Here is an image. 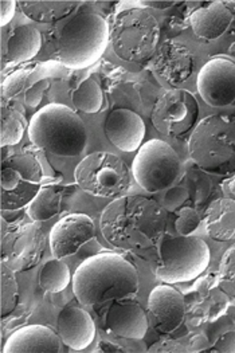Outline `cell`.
<instances>
[{
	"instance_id": "obj_38",
	"label": "cell",
	"mask_w": 235,
	"mask_h": 353,
	"mask_svg": "<svg viewBox=\"0 0 235 353\" xmlns=\"http://www.w3.org/2000/svg\"><path fill=\"white\" fill-rule=\"evenodd\" d=\"M222 187H223V191H226L227 198H232V199H234L235 201V175L229 177V179H226V180L223 181Z\"/></svg>"
},
{
	"instance_id": "obj_35",
	"label": "cell",
	"mask_w": 235,
	"mask_h": 353,
	"mask_svg": "<svg viewBox=\"0 0 235 353\" xmlns=\"http://www.w3.org/2000/svg\"><path fill=\"white\" fill-rule=\"evenodd\" d=\"M214 351L222 353H235V330L222 334L214 344Z\"/></svg>"
},
{
	"instance_id": "obj_26",
	"label": "cell",
	"mask_w": 235,
	"mask_h": 353,
	"mask_svg": "<svg viewBox=\"0 0 235 353\" xmlns=\"http://www.w3.org/2000/svg\"><path fill=\"white\" fill-rule=\"evenodd\" d=\"M62 190L57 185H45L27 205V214L34 222H46L61 212Z\"/></svg>"
},
{
	"instance_id": "obj_27",
	"label": "cell",
	"mask_w": 235,
	"mask_h": 353,
	"mask_svg": "<svg viewBox=\"0 0 235 353\" xmlns=\"http://www.w3.org/2000/svg\"><path fill=\"white\" fill-rule=\"evenodd\" d=\"M25 117L12 106L1 102L0 113V145L1 148L14 147L21 143L26 129Z\"/></svg>"
},
{
	"instance_id": "obj_3",
	"label": "cell",
	"mask_w": 235,
	"mask_h": 353,
	"mask_svg": "<svg viewBox=\"0 0 235 353\" xmlns=\"http://www.w3.org/2000/svg\"><path fill=\"white\" fill-rule=\"evenodd\" d=\"M110 42V27L101 14L81 8L49 37L52 54L66 69L83 70L93 66Z\"/></svg>"
},
{
	"instance_id": "obj_30",
	"label": "cell",
	"mask_w": 235,
	"mask_h": 353,
	"mask_svg": "<svg viewBox=\"0 0 235 353\" xmlns=\"http://www.w3.org/2000/svg\"><path fill=\"white\" fill-rule=\"evenodd\" d=\"M19 303V285L17 282L15 272L6 265L0 263V316L6 319L10 316Z\"/></svg>"
},
{
	"instance_id": "obj_2",
	"label": "cell",
	"mask_w": 235,
	"mask_h": 353,
	"mask_svg": "<svg viewBox=\"0 0 235 353\" xmlns=\"http://www.w3.org/2000/svg\"><path fill=\"white\" fill-rule=\"evenodd\" d=\"M140 288L136 268L117 252H101L85 259L74 273L73 292L83 306L133 299Z\"/></svg>"
},
{
	"instance_id": "obj_8",
	"label": "cell",
	"mask_w": 235,
	"mask_h": 353,
	"mask_svg": "<svg viewBox=\"0 0 235 353\" xmlns=\"http://www.w3.org/2000/svg\"><path fill=\"white\" fill-rule=\"evenodd\" d=\"M74 180L86 194L117 199L131 188V170L127 163L110 152H94L82 159L74 170Z\"/></svg>"
},
{
	"instance_id": "obj_1",
	"label": "cell",
	"mask_w": 235,
	"mask_h": 353,
	"mask_svg": "<svg viewBox=\"0 0 235 353\" xmlns=\"http://www.w3.org/2000/svg\"><path fill=\"white\" fill-rule=\"evenodd\" d=\"M167 216L160 203L125 195L109 203L101 214L100 228L106 242L125 252L147 250L165 235Z\"/></svg>"
},
{
	"instance_id": "obj_29",
	"label": "cell",
	"mask_w": 235,
	"mask_h": 353,
	"mask_svg": "<svg viewBox=\"0 0 235 353\" xmlns=\"http://www.w3.org/2000/svg\"><path fill=\"white\" fill-rule=\"evenodd\" d=\"M72 281L69 266L61 259L48 261L39 272V286L48 293L63 292Z\"/></svg>"
},
{
	"instance_id": "obj_22",
	"label": "cell",
	"mask_w": 235,
	"mask_h": 353,
	"mask_svg": "<svg viewBox=\"0 0 235 353\" xmlns=\"http://www.w3.org/2000/svg\"><path fill=\"white\" fill-rule=\"evenodd\" d=\"M42 48V35L32 27L25 25L15 27L7 41H3L1 49V69L4 72L6 65L14 66L31 61Z\"/></svg>"
},
{
	"instance_id": "obj_18",
	"label": "cell",
	"mask_w": 235,
	"mask_h": 353,
	"mask_svg": "<svg viewBox=\"0 0 235 353\" xmlns=\"http://www.w3.org/2000/svg\"><path fill=\"white\" fill-rule=\"evenodd\" d=\"M69 76L66 69L58 61H48L39 63H31L21 69L14 70L1 81V96L3 99H14L21 93H26L34 85L49 78H65Z\"/></svg>"
},
{
	"instance_id": "obj_20",
	"label": "cell",
	"mask_w": 235,
	"mask_h": 353,
	"mask_svg": "<svg viewBox=\"0 0 235 353\" xmlns=\"http://www.w3.org/2000/svg\"><path fill=\"white\" fill-rule=\"evenodd\" d=\"M57 330L65 345L73 351L86 350L96 339V325L92 316L82 307L63 309L57 320Z\"/></svg>"
},
{
	"instance_id": "obj_19",
	"label": "cell",
	"mask_w": 235,
	"mask_h": 353,
	"mask_svg": "<svg viewBox=\"0 0 235 353\" xmlns=\"http://www.w3.org/2000/svg\"><path fill=\"white\" fill-rule=\"evenodd\" d=\"M105 327L119 337L141 340L148 332V317L140 303L114 301L108 310Z\"/></svg>"
},
{
	"instance_id": "obj_11",
	"label": "cell",
	"mask_w": 235,
	"mask_h": 353,
	"mask_svg": "<svg viewBox=\"0 0 235 353\" xmlns=\"http://www.w3.org/2000/svg\"><path fill=\"white\" fill-rule=\"evenodd\" d=\"M0 256L15 273L35 268L46 249V236L35 223H10L1 219Z\"/></svg>"
},
{
	"instance_id": "obj_32",
	"label": "cell",
	"mask_w": 235,
	"mask_h": 353,
	"mask_svg": "<svg viewBox=\"0 0 235 353\" xmlns=\"http://www.w3.org/2000/svg\"><path fill=\"white\" fill-rule=\"evenodd\" d=\"M201 222H202V216L198 210H195L194 207H182L178 211L175 228L179 235L190 236L198 230Z\"/></svg>"
},
{
	"instance_id": "obj_39",
	"label": "cell",
	"mask_w": 235,
	"mask_h": 353,
	"mask_svg": "<svg viewBox=\"0 0 235 353\" xmlns=\"http://www.w3.org/2000/svg\"><path fill=\"white\" fill-rule=\"evenodd\" d=\"M101 345H104L105 347V350H101V351H106V352H123L121 348H119V347H116V345H112V344H109V343L101 344Z\"/></svg>"
},
{
	"instance_id": "obj_13",
	"label": "cell",
	"mask_w": 235,
	"mask_h": 353,
	"mask_svg": "<svg viewBox=\"0 0 235 353\" xmlns=\"http://www.w3.org/2000/svg\"><path fill=\"white\" fill-rule=\"evenodd\" d=\"M202 100L212 108H225L235 102V62L226 57H214L201 69L196 81Z\"/></svg>"
},
{
	"instance_id": "obj_5",
	"label": "cell",
	"mask_w": 235,
	"mask_h": 353,
	"mask_svg": "<svg viewBox=\"0 0 235 353\" xmlns=\"http://www.w3.org/2000/svg\"><path fill=\"white\" fill-rule=\"evenodd\" d=\"M188 153L207 174L235 175V117L214 114L199 121L190 134Z\"/></svg>"
},
{
	"instance_id": "obj_7",
	"label": "cell",
	"mask_w": 235,
	"mask_h": 353,
	"mask_svg": "<svg viewBox=\"0 0 235 353\" xmlns=\"http://www.w3.org/2000/svg\"><path fill=\"white\" fill-rule=\"evenodd\" d=\"M209 245L199 236L164 235L160 242V263L156 276L161 282L175 285L202 276L209 268Z\"/></svg>"
},
{
	"instance_id": "obj_9",
	"label": "cell",
	"mask_w": 235,
	"mask_h": 353,
	"mask_svg": "<svg viewBox=\"0 0 235 353\" xmlns=\"http://www.w3.org/2000/svg\"><path fill=\"white\" fill-rule=\"evenodd\" d=\"M183 172L176 151L165 141L154 139L144 143L132 163V175L150 194L176 185Z\"/></svg>"
},
{
	"instance_id": "obj_28",
	"label": "cell",
	"mask_w": 235,
	"mask_h": 353,
	"mask_svg": "<svg viewBox=\"0 0 235 353\" xmlns=\"http://www.w3.org/2000/svg\"><path fill=\"white\" fill-rule=\"evenodd\" d=\"M72 101L79 112L86 114H96L104 106V93L96 79L86 78L72 93Z\"/></svg>"
},
{
	"instance_id": "obj_12",
	"label": "cell",
	"mask_w": 235,
	"mask_h": 353,
	"mask_svg": "<svg viewBox=\"0 0 235 353\" xmlns=\"http://www.w3.org/2000/svg\"><path fill=\"white\" fill-rule=\"evenodd\" d=\"M199 105L185 89H171L160 96L152 109L151 121L159 133L181 139L198 124Z\"/></svg>"
},
{
	"instance_id": "obj_33",
	"label": "cell",
	"mask_w": 235,
	"mask_h": 353,
	"mask_svg": "<svg viewBox=\"0 0 235 353\" xmlns=\"http://www.w3.org/2000/svg\"><path fill=\"white\" fill-rule=\"evenodd\" d=\"M190 198V191L183 185H175L168 190L164 196V207L168 211H176L182 208L184 203Z\"/></svg>"
},
{
	"instance_id": "obj_36",
	"label": "cell",
	"mask_w": 235,
	"mask_h": 353,
	"mask_svg": "<svg viewBox=\"0 0 235 353\" xmlns=\"http://www.w3.org/2000/svg\"><path fill=\"white\" fill-rule=\"evenodd\" d=\"M15 10H17V1L14 0H1L0 1V26L8 25L14 15H15Z\"/></svg>"
},
{
	"instance_id": "obj_6",
	"label": "cell",
	"mask_w": 235,
	"mask_h": 353,
	"mask_svg": "<svg viewBox=\"0 0 235 353\" xmlns=\"http://www.w3.org/2000/svg\"><path fill=\"white\" fill-rule=\"evenodd\" d=\"M160 41V26L145 8H128L120 12L110 27V45L114 54L127 62L151 59Z\"/></svg>"
},
{
	"instance_id": "obj_23",
	"label": "cell",
	"mask_w": 235,
	"mask_h": 353,
	"mask_svg": "<svg viewBox=\"0 0 235 353\" xmlns=\"http://www.w3.org/2000/svg\"><path fill=\"white\" fill-rule=\"evenodd\" d=\"M234 15L222 1H214L209 6L195 10L190 15V26L194 34L203 41H215L221 38L232 26Z\"/></svg>"
},
{
	"instance_id": "obj_14",
	"label": "cell",
	"mask_w": 235,
	"mask_h": 353,
	"mask_svg": "<svg viewBox=\"0 0 235 353\" xmlns=\"http://www.w3.org/2000/svg\"><path fill=\"white\" fill-rule=\"evenodd\" d=\"M96 235L94 222L85 214H70L58 221L50 231V248L57 259L74 255Z\"/></svg>"
},
{
	"instance_id": "obj_15",
	"label": "cell",
	"mask_w": 235,
	"mask_h": 353,
	"mask_svg": "<svg viewBox=\"0 0 235 353\" xmlns=\"http://www.w3.org/2000/svg\"><path fill=\"white\" fill-rule=\"evenodd\" d=\"M195 69V55L179 41H165L152 57V70L174 88L184 83Z\"/></svg>"
},
{
	"instance_id": "obj_31",
	"label": "cell",
	"mask_w": 235,
	"mask_h": 353,
	"mask_svg": "<svg viewBox=\"0 0 235 353\" xmlns=\"http://www.w3.org/2000/svg\"><path fill=\"white\" fill-rule=\"evenodd\" d=\"M218 283L222 292L235 299V243L221 259Z\"/></svg>"
},
{
	"instance_id": "obj_21",
	"label": "cell",
	"mask_w": 235,
	"mask_h": 353,
	"mask_svg": "<svg viewBox=\"0 0 235 353\" xmlns=\"http://www.w3.org/2000/svg\"><path fill=\"white\" fill-rule=\"evenodd\" d=\"M62 340L52 328L45 325H27L15 330L7 339L3 353H58Z\"/></svg>"
},
{
	"instance_id": "obj_10",
	"label": "cell",
	"mask_w": 235,
	"mask_h": 353,
	"mask_svg": "<svg viewBox=\"0 0 235 353\" xmlns=\"http://www.w3.org/2000/svg\"><path fill=\"white\" fill-rule=\"evenodd\" d=\"M43 170L32 153H12L1 160V211L25 210L42 188Z\"/></svg>"
},
{
	"instance_id": "obj_37",
	"label": "cell",
	"mask_w": 235,
	"mask_h": 353,
	"mask_svg": "<svg viewBox=\"0 0 235 353\" xmlns=\"http://www.w3.org/2000/svg\"><path fill=\"white\" fill-rule=\"evenodd\" d=\"M140 4H143L144 7H150V8H156V10H167L174 7L175 4H178V1H140Z\"/></svg>"
},
{
	"instance_id": "obj_16",
	"label": "cell",
	"mask_w": 235,
	"mask_h": 353,
	"mask_svg": "<svg viewBox=\"0 0 235 353\" xmlns=\"http://www.w3.org/2000/svg\"><path fill=\"white\" fill-rule=\"evenodd\" d=\"M148 309L155 320L159 333L168 334L181 328L185 317L183 294L172 285H159L148 299Z\"/></svg>"
},
{
	"instance_id": "obj_25",
	"label": "cell",
	"mask_w": 235,
	"mask_h": 353,
	"mask_svg": "<svg viewBox=\"0 0 235 353\" xmlns=\"http://www.w3.org/2000/svg\"><path fill=\"white\" fill-rule=\"evenodd\" d=\"M28 19L38 23H55L79 10L81 1H37L22 0L18 3Z\"/></svg>"
},
{
	"instance_id": "obj_17",
	"label": "cell",
	"mask_w": 235,
	"mask_h": 353,
	"mask_svg": "<svg viewBox=\"0 0 235 353\" xmlns=\"http://www.w3.org/2000/svg\"><path fill=\"white\" fill-rule=\"evenodd\" d=\"M145 123L133 110L116 109L110 112L104 123L106 139L120 151H139L145 137Z\"/></svg>"
},
{
	"instance_id": "obj_24",
	"label": "cell",
	"mask_w": 235,
	"mask_h": 353,
	"mask_svg": "<svg viewBox=\"0 0 235 353\" xmlns=\"http://www.w3.org/2000/svg\"><path fill=\"white\" fill-rule=\"evenodd\" d=\"M206 231L210 238L218 242L235 241V201L219 198L211 203L205 215Z\"/></svg>"
},
{
	"instance_id": "obj_4",
	"label": "cell",
	"mask_w": 235,
	"mask_h": 353,
	"mask_svg": "<svg viewBox=\"0 0 235 353\" xmlns=\"http://www.w3.org/2000/svg\"><path fill=\"white\" fill-rule=\"evenodd\" d=\"M30 141L39 150L61 157L79 156L88 147V129L66 105L49 103L39 109L27 126Z\"/></svg>"
},
{
	"instance_id": "obj_34",
	"label": "cell",
	"mask_w": 235,
	"mask_h": 353,
	"mask_svg": "<svg viewBox=\"0 0 235 353\" xmlns=\"http://www.w3.org/2000/svg\"><path fill=\"white\" fill-rule=\"evenodd\" d=\"M49 89H50V81L49 79H43V81L38 82L30 90H27L26 94H25V102L30 108H37L42 102L45 93Z\"/></svg>"
}]
</instances>
